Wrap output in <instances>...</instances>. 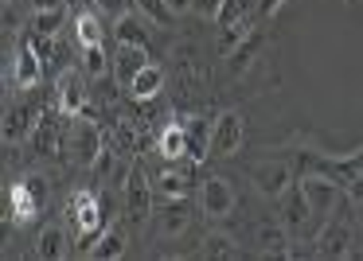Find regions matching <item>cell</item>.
Here are the masks:
<instances>
[{
	"instance_id": "15",
	"label": "cell",
	"mask_w": 363,
	"mask_h": 261,
	"mask_svg": "<svg viewBox=\"0 0 363 261\" xmlns=\"http://www.w3.org/2000/svg\"><path fill=\"white\" fill-rule=\"evenodd\" d=\"M43 59H40V51H35V43H32V35H24V43H20V51H16V86L20 90H32L35 82L43 79Z\"/></svg>"
},
{
	"instance_id": "3",
	"label": "cell",
	"mask_w": 363,
	"mask_h": 261,
	"mask_svg": "<svg viewBox=\"0 0 363 261\" xmlns=\"http://www.w3.org/2000/svg\"><path fill=\"white\" fill-rule=\"evenodd\" d=\"M121 199H125V222L129 226H145L157 211V191H152V175L145 172V164L125 168V187H121Z\"/></svg>"
},
{
	"instance_id": "25",
	"label": "cell",
	"mask_w": 363,
	"mask_h": 261,
	"mask_svg": "<svg viewBox=\"0 0 363 261\" xmlns=\"http://www.w3.org/2000/svg\"><path fill=\"white\" fill-rule=\"evenodd\" d=\"M35 257H43V261L67 257V234H63V226H43L40 234H35Z\"/></svg>"
},
{
	"instance_id": "26",
	"label": "cell",
	"mask_w": 363,
	"mask_h": 261,
	"mask_svg": "<svg viewBox=\"0 0 363 261\" xmlns=\"http://www.w3.org/2000/svg\"><path fill=\"white\" fill-rule=\"evenodd\" d=\"M191 257H223V261H230V257H238V245H235V238H230V234L211 230V234L199 242V250L191 253Z\"/></svg>"
},
{
	"instance_id": "35",
	"label": "cell",
	"mask_w": 363,
	"mask_h": 261,
	"mask_svg": "<svg viewBox=\"0 0 363 261\" xmlns=\"http://www.w3.org/2000/svg\"><path fill=\"white\" fill-rule=\"evenodd\" d=\"M347 195H352V203H363V172L347 183Z\"/></svg>"
},
{
	"instance_id": "2",
	"label": "cell",
	"mask_w": 363,
	"mask_h": 261,
	"mask_svg": "<svg viewBox=\"0 0 363 261\" xmlns=\"http://www.w3.org/2000/svg\"><path fill=\"white\" fill-rule=\"evenodd\" d=\"M352 242H355V226H352V195L340 199V207L328 214V222L316 234L313 253L316 257H352Z\"/></svg>"
},
{
	"instance_id": "33",
	"label": "cell",
	"mask_w": 363,
	"mask_h": 261,
	"mask_svg": "<svg viewBox=\"0 0 363 261\" xmlns=\"http://www.w3.org/2000/svg\"><path fill=\"white\" fill-rule=\"evenodd\" d=\"M32 4V12H51V8H63L67 0H28Z\"/></svg>"
},
{
	"instance_id": "36",
	"label": "cell",
	"mask_w": 363,
	"mask_h": 261,
	"mask_svg": "<svg viewBox=\"0 0 363 261\" xmlns=\"http://www.w3.org/2000/svg\"><path fill=\"white\" fill-rule=\"evenodd\" d=\"M94 4H98L102 12H118V16L125 12V0H94Z\"/></svg>"
},
{
	"instance_id": "21",
	"label": "cell",
	"mask_w": 363,
	"mask_h": 261,
	"mask_svg": "<svg viewBox=\"0 0 363 261\" xmlns=\"http://www.w3.org/2000/svg\"><path fill=\"white\" fill-rule=\"evenodd\" d=\"M157 152L168 160V164H176V160L188 156V133H184V121H172V125L160 129V137H157Z\"/></svg>"
},
{
	"instance_id": "16",
	"label": "cell",
	"mask_w": 363,
	"mask_h": 261,
	"mask_svg": "<svg viewBox=\"0 0 363 261\" xmlns=\"http://www.w3.org/2000/svg\"><path fill=\"white\" fill-rule=\"evenodd\" d=\"M149 63H152V59H149V51H145V47H118V55H113V79L129 90V86H133V79Z\"/></svg>"
},
{
	"instance_id": "4",
	"label": "cell",
	"mask_w": 363,
	"mask_h": 261,
	"mask_svg": "<svg viewBox=\"0 0 363 261\" xmlns=\"http://www.w3.org/2000/svg\"><path fill=\"white\" fill-rule=\"evenodd\" d=\"M250 180L266 199H281L285 191L297 183V164H293V160H281V156H269V160H262V164L250 168Z\"/></svg>"
},
{
	"instance_id": "9",
	"label": "cell",
	"mask_w": 363,
	"mask_h": 261,
	"mask_svg": "<svg viewBox=\"0 0 363 261\" xmlns=\"http://www.w3.org/2000/svg\"><path fill=\"white\" fill-rule=\"evenodd\" d=\"M301 187H305V199L313 203L316 214H332L340 207V199H344V183L328 172H305Z\"/></svg>"
},
{
	"instance_id": "37",
	"label": "cell",
	"mask_w": 363,
	"mask_h": 261,
	"mask_svg": "<svg viewBox=\"0 0 363 261\" xmlns=\"http://www.w3.org/2000/svg\"><path fill=\"white\" fill-rule=\"evenodd\" d=\"M16 24H20V20H16V8H12V0H4V28L12 32Z\"/></svg>"
},
{
	"instance_id": "27",
	"label": "cell",
	"mask_w": 363,
	"mask_h": 261,
	"mask_svg": "<svg viewBox=\"0 0 363 261\" xmlns=\"http://www.w3.org/2000/svg\"><path fill=\"white\" fill-rule=\"evenodd\" d=\"M133 8L141 12L149 24H157V28H168V24H172V16H176L168 0H133Z\"/></svg>"
},
{
	"instance_id": "14",
	"label": "cell",
	"mask_w": 363,
	"mask_h": 261,
	"mask_svg": "<svg viewBox=\"0 0 363 261\" xmlns=\"http://www.w3.org/2000/svg\"><path fill=\"white\" fill-rule=\"evenodd\" d=\"M254 238H258V253H266V257H293L289 226H285L281 219H277V222H262V226L254 230Z\"/></svg>"
},
{
	"instance_id": "1",
	"label": "cell",
	"mask_w": 363,
	"mask_h": 261,
	"mask_svg": "<svg viewBox=\"0 0 363 261\" xmlns=\"http://www.w3.org/2000/svg\"><path fill=\"white\" fill-rule=\"evenodd\" d=\"M67 219H71L74 234L82 238V253H90V245L106 234V211H102V199L98 191L82 187L67 199Z\"/></svg>"
},
{
	"instance_id": "17",
	"label": "cell",
	"mask_w": 363,
	"mask_h": 261,
	"mask_svg": "<svg viewBox=\"0 0 363 261\" xmlns=\"http://www.w3.org/2000/svg\"><path fill=\"white\" fill-rule=\"evenodd\" d=\"M35 121H40V113L32 110V105H4V144H16L24 141L28 133L35 129Z\"/></svg>"
},
{
	"instance_id": "20",
	"label": "cell",
	"mask_w": 363,
	"mask_h": 261,
	"mask_svg": "<svg viewBox=\"0 0 363 261\" xmlns=\"http://www.w3.org/2000/svg\"><path fill=\"white\" fill-rule=\"evenodd\" d=\"M152 191H157V199H176V195H191V175L180 172L176 164H168L160 175H152Z\"/></svg>"
},
{
	"instance_id": "31",
	"label": "cell",
	"mask_w": 363,
	"mask_h": 261,
	"mask_svg": "<svg viewBox=\"0 0 363 261\" xmlns=\"http://www.w3.org/2000/svg\"><path fill=\"white\" fill-rule=\"evenodd\" d=\"M219 8H223V0H191V12L203 16V20H215V16H219Z\"/></svg>"
},
{
	"instance_id": "32",
	"label": "cell",
	"mask_w": 363,
	"mask_h": 261,
	"mask_svg": "<svg viewBox=\"0 0 363 261\" xmlns=\"http://www.w3.org/2000/svg\"><path fill=\"white\" fill-rule=\"evenodd\" d=\"M285 0H258V8H254V16L258 20H269V16H277V8H281Z\"/></svg>"
},
{
	"instance_id": "28",
	"label": "cell",
	"mask_w": 363,
	"mask_h": 261,
	"mask_svg": "<svg viewBox=\"0 0 363 261\" xmlns=\"http://www.w3.org/2000/svg\"><path fill=\"white\" fill-rule=\"evenodd\" d=\"M74 32H79V47H90V43H102V35H106L94 12H82V16H74Z\"/></svg>"
},
{
	"instance_id": "22",
	"label": "cell",
	"mask_w": 363,
	"mask_h": 261,
	"mask_svg": "<svg viewBox=\"0 0 363 261\" xmlns=\"http://www.w3.org/2000/svg\"><path fill=\"white\" fill-rule=\"evenodd\" d=\"M125 250H129L125 230H121V226H106V234L90 245L86 257H94V261H118V257H125Z\"/></svg>"
},
{
	"instance_id": "29",
	"label": "cell",
	"mask_w": 363,
	"mask_h": 261,
	"mask_svg": "<svg viewBox=\"0 0 363 261\" xmlns=\"http://www.w3.org/2000/svg\"><path fill=\"white\" fill-rule=\"evenodd\" d=\"M82 71H86L90 79H102V74L110 71V59H106V47H102V43H90V47H82Z\"/></svg>"
},
{
	"instance_id": "34",
	"label": "cell",
	"mask_w": 363,
	"mask_h": 261,
	"mask_svg": "<svg viewBox=\"0 0 363 261\" xmlns=\"http://www.w3.org/2000/svg\"><path fill=\"white\" fill-rule=\"evenodd\" d=\"M67 8H71V16H82V12L98 8V4H94V0H67Z\"/></svg>"
},
{
	"instance_id": "5",
	"label": "cell",
	"mask_w": 363,
	"mask_h": 261,
	"mask_svg": "<svg viewBox=\"0 0 363 261\" xmlns=\"http://www.w3.org/2000/svg\"><path fill=\"white\" fill-rule=\"evenodd\" d=\"M106 152V133L90 113H79L74 117V133H71V156L79 168H94L98 156Z\"/></svg>"
},
{
	"instance_id": "13",
	"label": "cell",
	"mask_w": 363,
	"mask_h": 261,
	"mask_svg": "<svg viewBox=\"0 0 363 261\" xmlns=\"http://www.w3.org/2000/svg\"><path fill=\"white\" fill-rule=\"evenodd\" d=\"M40 199H43L40 183H35V180H20L16 187L9 191V219H16V222H32V219H35V211H40Z\"/></svg>"
},
{
	"instance_id": "7",
	"label": "cell",
	"mask_w": 363,
	"mask_h": 261,
	"mask_svg": "<svg viewBox=\"0 0 363 261\" xmlns=\"http://www.w3.org/2000/svg\"><path fill=\"white\" fill-rule=\"evenodd\" d=\"M191 219H196V207H191V195H176V199H160L157 211H152V222H157L160 238H180L188 234Z\"/></svg>"
},
{
	"instance_id": "23",
	"label": "cell",
	"mask_w": 363,
	"mask_h": 261,
	"mask_svg": "<svg viewBox=\"0 0 363 261\" xmlns=\"http://www.w3.org/2000/svg\"><path fill=\"white\" fill-rule=\"evenodd\" d=\"M254 8H258V0H223L215 28H250Z\"/></svg>"
},
{
	"instance_id": "11",
	"label": "cell",
	"mask_w": 363,
	"mask_h": 261,
	"mask_svg": "<svg viewBox=\"0 0 363 261\" xmlns=\"http://www.w3.org/2000/svg\"><path fill=\"white\" fill-rule=\"evenodd\" d=\"M313 214H316V211H313V203L305 199V187H301V180L293 183V187L285 191L281 199H277V219H281L289 230H297V234L308 226V219H313Z\"/></svg>"
},
{
	"instance_id": "8",
	"label": "cell",
	"mask_w": 363,
	"mask_h": 261,
	"mask_svg": "<svg viewBox=\"0 0 363 261\" xmlns=\"http://www.w3.org/2000/svg\"><path fill=\"white\" fill-rule=\"evenodd\" d=\"M242 137H246V121L238 110H223L215 117V129H211V156L215 160H230L238 149H242Z\"/></svg>"
},
{
	"instance_id": "6",
	"label": "cell",
	"mask_w": 363,
	"mask_h": 261,
	"mask_svg": "<svg viewBox=\"0 0 363 261\" xmlns=\"http://www.w3.org/2000/svg\"><path fill=\"white\" fill-rule=\"evenodd\" d=\"M196 207L207 214V219L223 222V219H230V214H235L238 195H235V187H230L223 175H207V180L199 183V191H196Z\"/></svg>"
},
{
	"instance_id": "12",
	"label": "cell",
	"mask_w": 363,
	"mask_h": 261,
	"mask_svg": "<svg viewBox=\"0 0 363 261\" xmlns=\"http://www.w3.org/2000/svg\"><path fill=\"white\" fill-rule=\"evenodd\" d=\"M149 20L141 16V12H121L118 20H113V43H118V47H145L149 51L152 43H149Z\"/></svg>"
},
{
	"instance_id": "30",
	"label": "cell",
	"mask_w": 363,
	"mask_h": 261,
	"mask_svg": "<svg viewBox=\"0 0 363 261\" xmlns=\"http://www.w3.org/2000/svg\"><path fill=\"white\" fill-rule=\"evenodd\" d=\"M59 24H63V8L32 12V28H28V32H32V35H43V40H48V35H55V32H59Z\"/></svg>"
},
{
	"instance_id": "24",
	"label": "cell",
	"mask_w": 363,
	"mask_h": 261,
	"mask_svg": "<svg viewBox=\"0 0 363 261\" xmlns=\"http://www.w3.org/2000/svg\"><path fill=\"white\" fill-rule=\"evenodd\" d=\"M160 90H164V66H160V63H149V66H145V71L133 79L129 94H133L137 102H152V98H157Z\"/></svg>"
},
{
	"instance_id": "19",
	"label": "cell",
	"mask_w": 363,
	"mask_h": 261,
	"mask_svg": "<svg viewBox=\"0 0 363 261\" xmlns=\"http://www.w3.org/2000/svg\"><path fill=\"white\" fill-rule=\"evenodd\" d=\"M211 129L215 121H203V117H188L184 121V133H188V160L199 164L203 156H211Z\"/></svg>"
},
{
	"instance_id": "18",
	"label": "cell",
	"mask_w": 363,
	"mask_h": 261,
	"mask_svg": "<svg viewBox=\"0 0 363 261\" xmlns=\"http://www.w3.org/2000/svg\"><path fill=\"white\" fill-rule=\"evenodd\" d=\"M32 152L35 156L59 152V117H55V110L40 113V121H35V129H32Z\"/></svg>"
},
{
	"instance_id": "38",
	"label": "cell",
	"mask_w": 363,
	"mask_h": 261,
	"mask_svg": "<svg viewBox=\"0 0 363 261\" xmlns=\"http://www.w3.org/2000/svg\"><path fill=\"white\" fill-rule=\"evenodd\" d=\"M168 4H172V12H188L191 8V0H168Z\"/></svg>"
},
{
	"instance_id": "10",
	"label": "cell",
	"mask_w": 363,
	"mask_h": 261,
	"mask_svg": "<svg viewBox=\"0 0 363 261\" xmlns=\"http://www.w3.org/2000/svg\"><path fill=\"white\" fill-rule=\"evenodd\" d=\"M86 74V71H82ZM79 71H63L59 74V86H55V110L67 113V117H79L86 110V79Z\"/></svg>"
}]
</instances>
